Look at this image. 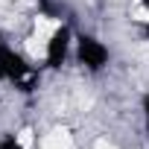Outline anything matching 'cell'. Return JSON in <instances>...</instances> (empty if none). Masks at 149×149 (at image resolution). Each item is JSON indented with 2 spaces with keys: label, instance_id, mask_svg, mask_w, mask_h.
Here are the masks:
<instances>
[{
  "label": "cell",
  "instance_id": "6da1fadb",
  "mask_svg": "<svg viewBox=\"0 0 149 149\" xmlns=\"http://www.w3.org/2000/svg\"><path fill=\"white\" fill-rule=\"evenodd\" d=\"M73 64L85 76H100L111 67V44L94 32H76L73 41Z\"/></svg>",
  "mask_w": 149,
  "mask_h": 149
},
{
  "label": "cell",
  "instance_id": "7a4b0ae2",
  "mask_svg": "<svg viewBox=\"0 0 149 149\" xmlns=\"http://www.w3.org/2000/svg\"><path fill=\"white\" fill-rule=\"evenodd\" d=\"M0 149H26V143L18 132H3L0 134Z\"/></svg>",
  "mask_w": 149,
  "mask_h": 149
},
{
  "label": "cell",
  "instance_id": "3957f363",
  "mask_svg": "<svg viewBox=\"0 0 149 149\" xmlns=\"http://www.w3.org/2000/svg\"><path fill=\"white\" fill-rule=\"evenodd\" d=\"M140 117H143V126H146V132H149V88H146L143 97H140Z\"/></svg>",
  "mask_w": 149,
  "mask_h": 149
}]
</instances>
